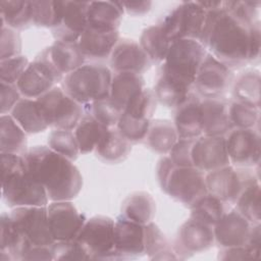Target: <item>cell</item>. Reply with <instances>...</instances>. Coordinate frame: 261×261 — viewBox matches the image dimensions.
<instances>
[{
  "instance_id": "obj_1",
  "label": "cell",
  "mask_w": 261,
  "mask_h": 261,
  "mask_svg": "<svg viewBox=\"0 0 261 261\" xmlns=\"http://www.w3.org/2000/svg\"><path fill=\"white\" fill-rule=\"evenodd\" d=\"M252 24L240 18L225 1H221L219 6L207 11L199 42L227 67H240L249 62V30Z\"/></svg>"
},
{
  "instance_id": "obj_2",
  "label": "cell",
  "mask_w": 261,
  "mask_h": 261,
  "mask_svg": "<svg viewBox=\"0 0 261 261\" xmlns=\"http://www.w3.org/2000/svg\"><path fill=\"white\" fill-rule=\"evenodd\" d=\"M30 173L45 188L49 200L71 201L82 191L83 176L73 161L48 146H35L23 155Z\"/></svg>"
},
{
  "instance_id": "obj_3",
  "label": "cell",
  "mask_w": 261,
  "mask_h": 261,
  "mask_svg": "<svg viewBox=\"0 0 261 261\" xmlns=\"http://www.w3.org/2000/svg\"><path fill=\"white\" fill-rule=\"evenodd\" d=\"M1 154V192L11 207L47 206L49 198L45 188L30 173L23 156Z\"/></svg>"
},
{
  "instance_id": "obj_4",
  "label": "cell",
  "mask_w": 261,
  "mask_h": 261,
  "mask_svg": "<svg viewBox=\"0 0 261 261\" xmlns=\"http://www.w3.org/2000/svg\"><path fill=\"white\" fill-rule=\"evenodd\" d=\"M207 53L206 48L198 40L181 39L171 43L159 79L186 93H191L197 72Z\"/></svg>"
},
{
  "instance_id": "obj_5",
  "label": "cell",
  "mask_w": 261,
  "mask_h": 261,
  "mask_svg": "<svg viewBox=\"0 0 261 261\" xmlns=\"http://www.w3.org/2000/svg\"><path fill=\"white\" fill-rule=\"evenodd\" d=\"M156 174L162 191L187 207L208 193L203 171L194 166H176L168 156L158 161Z\"/></svg>"
},
{
  "instance_id": "obj_6",
  "label": "cell",
  "mask_w": 261,
  "mask_h": 261,
  "mask_svg": "<svg viewBox=\"0 0 261 261\" xmlns=\"http://www.w3.org/2000/svg\"><path fill=\"white\" fill-rule=\"evenodd\" d=\"M112 71L101 63H85L62 80L63 91L83 106L110 95Z\"/></svg>"
},
{
  "instance_id": "obj_7",
  "label": "cell",
  "mask_w": 261,
  "mask_h": 261,
  "mask_svg": "<svg viewBox=\"0 0 261 261\" xmlns=\"http://www.w3.org/2000/svg\"><path fill=\"white\" fill-rule=\"evenodd\" d=\"M37 101L47 125L53 129L73 130L85 114L84 106L74 101L60 87H53Z\"/></svg>"
},
{
  "instance_id": "obj_8",
  "label": "cell",
  "mask_w": 261,
  "mask_h": 261,
  "mask_svg": "<svg viewBox=\"0 0 261 261\" xmlns=\"http://www.w3.org/2000/svg\"><path fill=\"white\" fill-rule=\"evenodd\" d=\"M207 11L198 1H186L166 14L159 25L171 43L181 39L198 40L202 34Z\"/></svg>"
},
{
  "instance_id": "obj_9",
  "label": "cell",
  "mask_w": 261,
  "mask_h": 261,
  "mask_svg": "<svg viewBox=\"0 0 261 261\" xmlns=\"http://www.w3.org/2000/svg\"><path fill=\"white\" fill-rule=\"evenodd\" d=\"M114 225L115 220L103 215L86 220L75 240L91 260H119L114 250Z\"/></svg>"
},
{
  "instance_id": "obj_10",
  "label": "cell",
  "mask_w": 261,
  "mask_h": 261,
  "mask_svg": "<svg viewBox=\"0 0 261 261\" xmlns=\"http://www.w3.org/2000/svg\"><path fill=\"white\" fill-rule=\"evenodd\" d=\"M31 247H50L53 239L47 206L15 207L9 213Z\"/></svg>"
},
{
  "instance_id": "obj_11",
  "label": "cell",
  "mask_w": 261,
  "mask_h": 261,
  "mask_svg": "<svg viewBox=\"0 0 261 261\" xmlns=\"http://www.w3.org/2000/svg\"><path fill=\"white\" fill-rule=\"evenodd\" d=\"M232 82L231 69L207 53L197 72L193 87L202 98H222Z\"/></svg>"
},
{
  "instance_id": "obj_12",
  "label": "cell",
  "mask_w": 261,
  "mask_h": 261,
  "mask_svg": "<svg viewBox=\"0 0 261 261\" xmlns=\"http://www.w3.org/2000/svg\"><path fill=\"white\" fill-rule=\"evenodd\" d=\"M229 162L240 167L258 165L261 156V138L254 128H232L225 136Z\"/></svg>"
},
{
  "instance_id": "obj_13",
  "label": "cell",
  "mask_w": 261,
  "mask_h": 261,
  "mask_svg": "<svg viewBox=\"0 0 261 261\" xmlns=\"http://www.w3.org/2000/svg\"><path fill=\"white\" fill-rule=\"evenodd\" d=\"M255 176L233 166L224 167L207 172L205 175L207 192L227 204H234L246 184Z\"/></svg>"
},
{
  "instance_id": "obj_14",
  "label": "cell",
  "mask_w": 261,
  "mask_h": 261,
  "mask_svg": "<svg viewBox=\"0 0 261 261\" xmlns=\"http://www.w3.org/2000/svg\"><path fill=\"white\" fill-rule=\"evenodd\" d=\"M47 212L55 242L75 240L87 220L71 201H52L47 205Z\"/></svg>"
},
{
  "instance_id": "obj_15",
  "label": "cell",
  "mask_w": 261,
  "mask_h": 261,
  "mask_svg": "<svg viewBox=\"0 0 261 261\" xmlns=\"http://www.w3.org/2000/svg\"><path fill=\"white\" fill-rule=\"evenodd\" d=\"M61 81L62 77L52 69L41 55H38L34 61L30 62L16 86L23 98L38 99Z\"/></svg>"
},
{
  "instance_id": "obj_16",
  "label": "cell",
  "mask_w": 261,
  "mask_h": 261,
  "mask_svg": "<svg viewBox=\"0 0 261 261\" xmlns=\"http://www.w3.org/2000/svg\"><path fill=\"white\" fill-rule=\"evenodd\" d=\"M213 227L201 221L189 218L178 229L173 250L177 259L210 249L214 245Z\"/></svg>"
},
{
  "instance_id": "obj_17",
  "label": "cell",
  "mask_w": 261,
  "mask_h": 261,
  "mask_svg": "<svg viewBox=\"0 0 261 261\" xmlns=\"http://www.w3.org/2000/svg\"><path fill=\"white\" fill-rule=\"evenodd\" d=\"M191 156L193 166L204 173L230 164L223 136H200L194 142Z\"/></svg>"
},
{
  "instance_id": "obj_18",
  "label": "cell",
  "mask_w": 261,
  "mask_h": 261,
  "mask_svg": "<svg viewBox=\"0 0 261 261\" xmlns=\"http://www.w3.org/2000/svg\"><path fill=\"white\" fill-rule=\"evenodd\" d=\"M114 250L119 260L145 255V224L119 215L114 225Z\"/></svg>"
},
{
  "instance_id": "obj_19",
  "label": "cell",
  "mask_w": 261,
  "mask_h": 261,
  "mask_svg": "<svg viewBox=\"0 0 261 261\" xmlns=\"http://www.w3.org/2000/svg\"><path fill=\"white\" fill-rule=\"evenodd\" d=\"M252 223L237 209L227 210L213 226L214 241L222 248L246 245Z\"/></svg>"
},
{
  "instance_id": "obj_20",
  "label": "cell",
  "mask_w": 261,
  "mask_h": 261,
  "mask_svg": "<svg viewBox=\"0 0 261 261\" xmlns=\"http://www.w3.org/2000/svg\"><path fill=\"white\" fill-rule=\"evenodd\" d=\"M90 1H62L59 25L52 30L55 41L77 42L88 25L87 11Z\"/></svg>"
},
{
  "instance_id": "obj_21",
  "label": "cell",
  "mask_w": 261,
  "mask_h": 261,
  "mask_svg": "<svg viewBox=\"0 0 261 261\" xmlns=\"http://www.w3.org/2000/svg\"><path fill=\"white\" fill-rule=\"evenodd\" d=\"M109 58L111 69L114 72L142 74L152 64L140 44L130 39H119Z\"/></svg>"
},
{
  "instance_id": "obj_22",
  "label": "cell",
  "mask_w": 261,
  "mask_h": 261,
  "mask_svg": "<svg viewBox=\"0 0 261 261\" xmlns=\"http://www.w3.org/2000/svg\"><path fill=\"white\" fill-rule=\"evenodd\" d=\"M39 55L49 63L62 80L66 74L81 67L86 62V57L81 51L77 42L54 41L51 46L44 49Z\"/></svg>"
},
{
  "instance_id": "obj_23",
  "label": "cell",
  "mask_w": 261,
  "mask_h": 261,
  "mask_svg": "<svg viewBox=\"0 0 261 261\" xmlns=\"http://www.w3.org/2000/svg\"><path fill=\"white\" fill-rule=\"evenodd\" d=\"M228 103L223 98L201 100L202 135L225 137L233 128L229 120Z\"/></svg>"
},
{
  "instance_id": "obj_24",
  "label": "cell",
  "mask_w": 261,
  "mask_h": 261,
  "mask_svg": "<svg viewBox=\"0 0 261 261\" xmlns=\"http://www.w3.org/2000/svg\"><path fill=\"white\" fill-rule=\"evenodd\" d=\"M175 109L173 123L178 139H196L202 136L201 99L191 93Z\"/></svg>"
},
{
  "instance_id": "obj_25",
  "label": "cell",
  "mask_w": 261,
  "mask_h": 261,
  "mask_svg": "<svg viewBox=\"0 0 261 261\" xmlns=\"http://www.w3.org/2000/svg\"><path fill=\"white\" fill-rule=\"evenodd\" d=\"M118 41V31H101L87 27L77 44L86 59L99 60L110 57Z\"/></svg>"
},
{
  "instance_id": "obj_26",
  "label": "cell",
  "mask_w": 261,
  "mask_h": 261,
  "mask_svg": "<svg viewBox=\"0 0 261 261\" xmlns=\"http://www.w3.org/2000/svg\"><path fill=\"white\" fill-rule=\"evenodd\" d=\"M30 247L10 214L3 212L0 218V260H21L22 254Z\"/></svg>"
},
{
  "instance_id": "obj_27",
  "label": "cell",
  "mask_w": 261,
  "mask_h": 261,
  "mask_svg": "<svg viewBox=\"0 0 261 261\" xmlns=\"http://www.w3.org/2000/svg\"><path fill=\"white\" fill-rule=\"evenodd\" d=\"M123 12L120 2L90 1L87 11V27L101 31H118Z\"/></svg>"
},
{
  "instance_id": "obj_28",
  "label": "cell",
  "mask_w": 261,
  "mask_h": 261,
  "mask_svg": "<svg viewBox=\"0 0 261 261\" xmlns=\"http://www.w3.org/2000/svg\"><path fill=\"white\" fill-rule=\"evenodd\" d=\"M145 89V81L142 74L134 72H115L112 75L110 86V99L123 111Z\"/></svg>"
},
{
  "instance_id": "obj_29",
  "label": "cell",
  "mask_w": 261,
  "mask_h": 261,
  "mask_svg": "<svg viewBox=\"0 0 261 261\" xmlns=\"http://www.w3.org/2000/svg\"><path fill=\"white\" fill-rule=\"evenodd\" d=\"M9 114L29 135L42 133L49 127L37 99L22 97Z\"/></svg>"
},
{
  "instance_id": "obj_30",
  "label": "cell",
  "mask_w": 261,
  "mask_h": 261,
  "mask_svg": "<svg viewBox=\"0 0 261 261\" xmlns=\"http://www.w3.org/2000/svg\"><path fill=\"white\" fill-rule=\"evenodd\" d=\"M27 133L10 114L0 116V153L23 156L28 152Z\"/></svg>"
},
{
  "instance_id": "obj_31",
  "label": "cell",
  "mask_w": 261,
  "mask_h": 261,
  "mask_svg": "<svg viewBox=\"0 0 261 261\" xmlns=\"http://www.w3.org/2000/svg\"><path fill=\"white\" fill-rule=\"evenodd\" d=\"M156 213V202L147 192H135L127 196L121 205V214L125 218L147 224L153 221Z\"/></svg>"
},
{
  "instance_id": "obj_32",
  "label": "cell",
  "mask_w": 261,
  "mask_h": 261,
  "mask_svg": "<svg viewBox=\"0 0 261 261\" xmlns=\"http://www.w3.org/2000/svg\"><path fill=\"white\" fill-rule=\"evenodd\" d=\"M147 145L151 150L161 155L168 154L178 140L173 121L167 119L151 120L146 136Z\"/></svg>"
},
{
  "instance_id": "obj_33",
  "label": "cell",
  "mask_w": 261,
  "mask_h": 261,
  "mask_svg": "<svg viewBox=\"0 0 261 261\" xmlns=\"http://www.w3.org/2000/svg\"><path fill=\"white\" fill-rule=\"evenodd\" d=\"M130 144L115 126L107 128L95 152L103 161L115 163L123 160L128 155L132 150Z\"/></svg>"
},
{
  "instance_id": "obj_34",
  "label": "cell",
  "mask_w": 261,
  "mask_h": 261,
  "mask_svg": "<svg viewBox=\"0 0 261 261\" xmlns=\"http://www.w3.org/2000/svg\"><path fill=\"white\" fill-rule=\"evenodd\" d=\"M1 24L15 31L23 30L33 24L32 1L27 0H1Z\"/></svg>"
},
{
  "instance_id": "obj_35",
  "label": "cell",
  "mask_w": 261,
  "mask_h": 261,
  "mask_svg": "<svg viewBox=\"0 0 261 261\" xmlns=\"http://www.w3.org/2000/svg\"><path fill=\"white\" fill-rule=\"evenodd\" d=\"M107 127L102 125L89 112L85 113L73 129L81 154L95 151Z\"/></svg>"
},
{
  "instance_id": "obj_36",
  "label": "cell",
  "mask_w": 261,
  "mask_h": 261,
  "mask_svg": "<svg viewBox=\"0 0 261 261\" xmlns=\"http://www.w3.org/2000/svg\"><path fill=\"white\" fill-rule=\"evenodd\" d=\"M139 44L152 62L161 63L168 53L171 42L158 23L150 25L142 32Z\"/></svg>"
},
{
  "instance_id": "obj_37",
  "label": "cell",
  "mask_w": 261,
  "mask_h": 261,
  "mask_svg": "<svg viewBox=\"0 0 261 261\" xmlns=\"http://www.w3.org/2000/svg\"><path fill=\"white\" fill-rule=\"evenodd\" d=\"M260 73L256 69H248L232 82L234 101L244 102L260 108Z\"/></svg>"
},
{
  "instance_id": "obj_38",
  "label": "cell",
  "mask_w": 261,
  "mask_h": 261,
  "mask_svg": "<svg viewBox=\"0 0 261 261\" xmlns=\"http://www.w3.org/2000/svg\"><path fill=\"white\" fill-rule=\"evenodd\" d=\"M261 191L259 179L253 176L245 186L236 201V209L245 216L252 224L260 223L261 220Z\"/></svg>"
},
{
  "instance_id": "obj_39",
  "label": "cell",
  "mask_w": 261,
  "mask_h": 261,
  "mask_svg": "<svg viewBox=\"0 0 261 261\" xmlns=\"http://www.w3.org/2000/svg\"><path fill=\"white\" fill-rule=\"evenodd\" d=\"M145 255L151 260L177 259L173 247L153 221L145 224Z\"/></svg>"
},
{
  "instance_id": "obj_40",
  "label": "cell",
  "mask_w": 261,
  "mask_h": 261,
  "mask_svg": "<svg viewBox=\"0 0 261 261\" xmlns=\"http://www.w3.org/2000/svg\"><path fill=\"white\" fill-rule=\"evenodd\" d=\"M190 209V218L201 221L213 227L223 216V214L229 210V207L227 203L207 193L194 205H192Z\"/></svg>"
},
{
  "instance_id": "obj_41",
  "label": "cell",
  "mask_w": 261,
  "mask_h": 261,
  "mask_svg": "<svg viewBox=\"0 0 261 261\" xmlns=\"http://www.w3.org/2000/svg\"><path fill=\"white\" fill-rule=\"evenodd\" d=\"M62 1L35 0L32 1L33 24L51 30L57 28L61 21Z\"/></svg>"
},
{
  "instance_id": "obj_42",
  "label": "cell",
  "mask_w": 261,
  "mask_h": 261,
  "mask_svg": "<svg viewBox=\"0 0 261 261\" xmlns=\"http://www.w3.org/2000/svg\"><path fill=\"white\" fill-rule=\"evenodd\" d=\"M48 147L71 161L77 159L80 148L71 129H53L48 136Z\"/></svg>"
},
{
  "instance_id": "obj_43",
  "label": "cell",
  "mask_w": 261,
  "mask_h": 261,
  "mask_svg": "<svg viewBox=\"0 0 261 261\" xmlns=\"http://www.w3.org/2000/svg\"><path fill=\"white\" fill-rule=\"evenodd\" d=\"M228 115L233 128H254L259 122L260 108L233 100L228 103Z\"/></svg>"
},
{
  "instance_id": "obj_44",
  "label": "cell",
  "mask_w": 261,
  "mask_h": 261,
  "mask_svg": "<svg viewBox=\"0 0 261 261\" xmlns=\"http://www.w3.org/2000/svg\"><path fill=\"white\" fill-rule=\"evenodd\" d=\"M157 99L154 91L145 88L133 101H130L122 112L132 117L144 120H152L153 114L156 110Z\"/></svg>"
},
{
  "instance_id": "obj_45",
  "label": "cell",
  "mask_w": 261,
  "mask_h": 261,
  "mask_svg": "<svg viewBox=\"0 0 261 261\" xmlns=\"http://www.w3.org/2000/svg\"><path fill=\"white\" fill-rule=\"evenodd\" d=\"M150 123L151 120L138 119L122 112L116 124V128L128 142L138 143L146 139Z\"/></svg>"
},
{
  "instance_id": "obj_46",
  "label": "cell",
  "mask_w": 261,
  "mask_h": 261,
  "mask_svg": "<svg viewBox=\"0 0 261 261\" xmlns=\"http://www.w3.org/2000/svg\"><path fill=\"white\" fill-rule=\"evenodd\" d=\"M89 113L107 128L115 127L122 110L110 99V97L96 101L90 105Z\"/></svg>"
},
{
  "instance_id": "obj_47",
  "label": "cell",
  "mask_w": 261,
  "mask_h": 261,
  "mask_svg": "<svg viewBox=\"0 0 261 261\" xmlns=\"http://www.w3.org/2000/svg\"><path fill=\"white\" fill-rule=\"evenodd\" d=\"M53 260H91L85 248L76 241H59L51 245Z\"/></svg>"
},
{
  "instance_id": "obj_48",
  "label": "cell",
  "mask_w": 261,
  "mask_h": 261,
  "mask_svg": "<svg viewBox=\"0 0 261 261\" xmlns=\"http://www.w3.org/2000/svg\"><path fill=\"white\" fill-rule=\"evenodd\" d=\"M30 61L23 55H17L0 61V81L16 85L17 81L29 66Z\"/></svg>"
},
{
  "instance_id": "obj_49",
  "label": "cell",
  "mask_w": 261,
  "mask_h": 261,
  "mask_svg": "<svg viewBox=\"0 0 261 261\" xmlns=\"http://www.w3.org/2000/svg\"><path fill=\"white\" fill-rule=\"evenodd\" d=\"M21 52V38L17 31L1 24L0 61L17 55Z\"/></svg>"
},
{
  "instance_id": "obj_50",
  "label": "cell",
  "mask_w": 261,
  "mask_h": 261,
  "mask_svg": "<svg viewBox=\"0 0 261 261\" xmlns=\"http://www.w3.org/2000/svg\"><path fill=\"white\" fill-rule=\"evenodd\" d=\"M197 139V138H196ZM196 139H178L174 144L168 157L176 166H193L192 148Z\"/></svg>"
},
{
  "instance_id": "obj_51",
  "label": "cell",
  "mask_w": 261,
  "mask_h": 261,
  "mask_svg": "<svg viewBox=\"0 0 261 261\" xmlns=\"http://www.w3.org/2000/svg\"><path fill=\"white\" fill-rule=\"evenodd\" d=\"M0 111L1 114H9L17 102L22 98L18 88L14 84L0 81Z\"/></svg>"
},
{
  "instance_id": "obj_52",
  "label": "cell",
  "mask_w": 261,
  "mask_h": 261,
  "mask_svg": "<svg viewBox=\"0 0 261 261\" xmlns=\"http://www.w3.org/2000/svg\"><path fill=\"white\" fill-rule=\"evenodd\" d=\"M218 259L220 260H254L260 259V256L252 251L247 245L231 247V248H222L219 251Z\"/></svg>"
},
{
  "instance_id": "obj_53",
  "label": "cell",
  "mask_w": 261,
  "mask_h": 261,
  "mask_svg": "<svg viewBox=\"0 0 261 261\" xmlns=\"http://www.w3.org/2000/svg\"><path fill=\"white\" fill-rule=\"evenodd\" d=\"M261 48V28L260 21H255L249 30V44H248V61L255 62L259 59Z\"/></svg>"
},
{
  "instance_id": "obj_54",
  "label": "cell",
  "mask_w": 261,
  "mask_h": 261,
  "mask_svg": "<svg viewBox=\"0 0 261 261\" xmlns=\"http://www.w3.org/2000/svg\"><path fill=\"white\" fill-rule=\"evenodd\" d=\"M21 260H53L50 247H30L21 257Z\"/></svg>"
},
{
  "instance_id": "obj_55",
  "label": "cell",
  "mask_w": 261,
  "mask_h": 261,
  "mask_svg": "<svg viewBox=\"0 0 261 261\" xmlns=\"http://www.w3.org/2000/svg\"><path fill=\"white\" fill-rule=\"evenodd\" d=\"M123 10L130 15H143L150 11L151 1H121Z\"/></svg>"
}]
</instances>
